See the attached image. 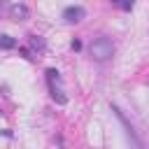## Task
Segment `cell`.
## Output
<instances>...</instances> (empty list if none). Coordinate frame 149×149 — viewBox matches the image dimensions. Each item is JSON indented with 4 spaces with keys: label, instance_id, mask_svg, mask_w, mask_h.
Listing matches in <instances>:
<instances>
[{
    "label": "cell",
    "instance_id": "52a82bcc",
    "mask_svg": "<svg viewBox=\"0 0 149 149\" xmlns=\"http://www.w3.org/2000/svg\"><path fill=\"white\" fill-rule=\"evenodd\" d=\"M16 47V40L12 37V35H0V49H14Z\"/></svg>",
    "mask_w": 149,
    "mask_h": 149
},
{
    "label": "cell",
    "instance_id": "ba28073f",
    "mask_svg": "<svg viewBox=\"0 0 149 149\" xmlns=\"http://www.w3.org/2000/svg\"><path fill=\"white\" fill-rule=\"evenodd\" d=\"M116 5H119L123 12H130V9H133V2H116Z\"/></svg>",
    "mask_w": 149,
    "mask_h": 149
},
{
    "label": "cell",
    "instance_id": "8fae6325",
    "mask_svg": "<svg viewBox=\"0 0 149 149\" xmlns=\"http://www.w3.org/2000/svg\"><path fill=\"white\" fill-rule=\"evenodd\" d=\"M0 114H2V107H0Z\"/></svg>",
    "mask_w": 149,
    "mask_h": 149
},
{
    "label": "cell",
    "instance_id": "6da1fadb",
    "mask_svg": "<svg viewBox=\"0 0 149 149\" xmlns=\"http://www.w3.org/2000/svg\"><path fill=\"white\" fill-rule=\"evenodd\" d=\"M88 54H91V58H93V61L105 63V61H109V58L114 56V44H112V40H109V37H98V40H93V42H91Z\"/></svg>",
    "mask_w": 149,
    "mask_h": 149
},
{
    "label": "cell",
    "instance_id": "277c9868",
    "mask_svg": "<svg viewBox=\"0 0 149 149\" xmlns=\"http://www.w3.org/2000/svg\"><path fill=\"white\" fill-rule=\"evenodd\" d=\"M84 16H86V9H84L81 5H68V7L63 9V19H65V23H79Z\"/></svg>",
    "mask_w": 149,
    "mask_h": 149
},
{
    "label": "cell",
    "instance_id": "5b68a950",
    "mask_svg": "<svg viewBox=\"0 0 149 149\" xmlns=\"http://www.w3.org/2000/svg\"><path fill=\"white\" fill-rule=\"evenodd\" d=\"M7 16H9L12 21H26V19L30 16V9H28V5H23V2H14V5L7 7Z\"/></svg>",
    "mask_w": 149,
    "mask_h": 149
},
{
    "label": "cell",
    "instance_id": "9c48e42d",
    "mask_svg": "<svg viewBox=\"0 0 149 149\" xmlns=\"http://www.w3.org/2000/svg\"><path fill=\"white\" fill-rule=\"evenodd\" d=\"M70 47H72V51H79V49H81V42H79V40H72Z\"/></svg>",
    "mask_w": 149,
    "mask_h": 149
},
{
    "label": "cell",
    "instance_id": "8992f818",
    "mask_svg": "<svg viewBox=\"0 0 149 149\" xmlns=\"http://www.w3.org/2000/svg\"><path fill=\"white\" fill-rule=\"evenodd\" d=\"M28 42H30V47H33L37 54H42V51L47 49V42H44L40 35H30V40H28Z\"/></svg>",
    "mask_w": 149,
    "mask_h": 149
},
{
    "label": "cell",
    "instance_id": "30bf717a",
    "mask_svg": "<svg viewBox=\"0 0 149 149\" xmlns=\"http://www.w3.org/2000/svg\"><path fill=\"white\" fill-rule=\"evenodd\" d=\"M19 51H21V56H23V58H28V61H33V58H35V56H30V51H28V49H19Z\"/></svg>",
    "mask_w": 149,
    "mask_h": 149
},
{
    "label": "cell",
    "instance_id": "3957f363",
    "mask_svg": "<svg viewBox=\"0 0 149 149\" xmlns=\"http://www.w3.org/2000/svg\"><path fill=\"white\" fill-rule=\"evenodd\" d=\"M114 112H116V116H119V121H121V126L126 128V135H128V140L133 142V149H144V144H142V140L137 137V133H135V128L128 123V119L123 116V112L119 109V107H114Z\"/></svg>",
    "mask_w": 149,
    "mask_h": 149
},
{
    "label": "cell",
    "instance_id": "7a4b0ae2",
    "mask_svg": "<svg viewBox=\"0 0 149 149\" xmlns=\"http://www.w3.org/2000/svg\"><path fill=\"white\" fill-rule=\"evenodd\" d=\"M61 72L58 70H54V68H49L47 70V84H49V93H51V98L58 102V105H65L68 102V95H65V91H63V86H61Z\"/></svg>",
    "mask_w": 149,
    "mask_h": 149
}]
</instances>
